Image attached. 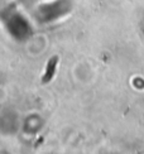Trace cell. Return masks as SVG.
<instances>
[{
  "mask_svg": "<svg viewBox=\"0 0 144 154\" xmlns=\"http://www.w3.org/2000/svg\"><path fill=\"white\" fill-rule=\"evenodd\" d=\"M57 63H58V57L53 56L52 58L48 61L47 63V67H45V72L42 77V83H48L52 77H53L55 72H56V67H57Z\"/></svg>",
  "mask_w": 144,
  "mask_h": 154,
  "instance_id": "obj_1",
  "label": "cell"
}]
</instances>
